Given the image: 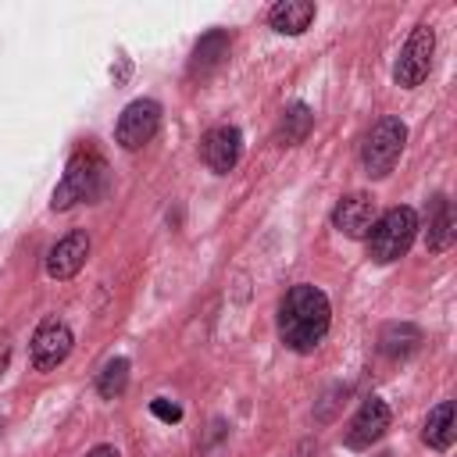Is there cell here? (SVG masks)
Segmentation results:
<instances>
[{"label":"cell","instance_id":"7a4b0ae2","mask_svg":"<svg viewBox=\"0 0 457 457\" xmlns=\"http://www.w3.org/2000/svg\"><path fill=\"white\" fill-rule=\"evenodd\" d=\"M111 186V171H107V161L96 154V150H79L71 154L54 196H50V207L54 211H68L75 204H96Z\"/></svg>","mask_w":457,"mask_h":457},{"label":"cell","instance_id":"ac0fdd59","mask_svg":"<svg viewBox=\"0 0 457 457\" xmlns=\"http://www.w3.org/2000/svg\"><path fill=\"white\" fill-rule=\"evenodd\" d=\"M125 386H129V361H125V357L107 361L104 371L96 375V393H100L104 400H114V396L125 393Z\"/></svg>","mask_w":457,"mask_h":457},{"label":"cell","instance_id":"9a60e30c","mask_svg":"<svg viewBox=\"0 0 457 457\" xmlns=\"http://www.w3.org/2000/svg\"><path fill=\"white\" fill-rule=\"evenodd\" d=\"M314 129V111L307 104H289L278 118V129H275V143L278 146H300Z\"/></svg>","mask_w":457,"mask_h":457},{"label":"cell","instance_id":"e0dca14e","mask_svg":"<svg viewBox=\"0 0 457 457\" xmlns=\"http://www.w3.org/2000/svg\"><path fill=\"white\" fill-rule=\"evenodd\" d=\"M418 343H421V332H418V325H411V321H393V325H386L382 336H378V346H382L386 357H407V353L418 350Z\"/></svg>","mask_w":457,"mask_h":457},{"label":"cell","instance_id":"ffe728a7","mask_svg":"<svg viewBox=\"0 0 457 457\" xmlns=\"http://www.w3.org/2000/svg\"><path fill=\"white\" fill-rule=\"evenodd\" d=\"M318 453V446H314V439H300L296 443V450L289 453V457H314Z\"/></svg>","mask_w":457,"mask_h":457},{"label":"cell","instance_id":"7c38bea8","mask_svg":"<svg viewBox=\"0 0 457 457\" xmlns=\"http://www.w3.org/2000/svg\"><path fill=\"white\" fill-rule=\"evenodd\" d=\"M228 32L225 29H211L200 36V43L193 46V57H189V75L193 79H207L221 68V61L228 57Z\"/></svg>","mask_w":457,"mask_h":457},{"label":"cell","instance_id":"7402d4cb","mask_svg":"<svg viewBox=\"0 0 457 457\" xmlns=\"http://www.w3.org/2000/svg\"><path fill=\"white\" fill-rule=\"evenodd\" d=\"M11 364V339L7 336H0V371Z\"/></svg>","mask_w":457,"mask_h":457},{"label":"cell","instance_id":"8fae6325","mask_svg":"<svg viewBox=\"0 0 457 457\" xmlns=\"http://www.w3.org/2000/svg\"><path fill=\"white\" fill-rule=\"evenodd\" d=\"M375 225V200L368 193H350L332 207V228H339L350 239H368Z\"/></svg>","mask_w":457,"mask_h":457},{"label":"cell","instance_id":"ba28073f","mask_svg":"<svg viewBox=\"0 0 457 457\" xmlns=\"http://www.w3.org/2000/svg\"><path fill=\"white\" fill-rule=\"evenodd\" d=\"M389 421H393L389 403H386V400H378V396H368V400L357 407V414L350 418L343 443H346L350 450H368L371 443H378V439L386 436Z\"/></svg>","mask_w":457,"mask_h":457},{"label":"cell","instance_id":"3957f363","mask_svg":"<svg viewBox=\"0 0 457 457\" xmlns=\"http://www.w3.org/2000/svg\"><path fill=\"white\" fill-rule=\"evenodd\" d=\"M418 236V211L414 207H389L386 214L375 218L368 232V257L375 264H393L400 261Z\"/></svg>","mask_w":457,"mask_h":457},{"label":"cell","instance_id":"30bf717a","mask_svg":"<svg viewBox=\"0 0 457 457\" xmlns=\"http://www.w3.org/2000/svg\"><path fill=\"white\" fill-rule=\"evenodd\" d=\"M86 257H89V236L82 228H75V232H68L64 239H57L50 246V253H46V275L57 278V282L75 278L82 271Z\"/></svg>","mask_w":457,"mask_h":457},{"label":"cell","instance_id":"6da1fadb","mask_svg":"<svg viewBox=\"0 0 457 457\" xmlns=\"http://www.w3.org/2000/svg\"><path fill=\"white\" fill-rule=\"evenodd\" d=\"M328 325H332V307H328V296L318 286L300 282L282 296V303H278V339L293 353H314L321 346V339L328 336Z\"/></svg>","mask_w":457,"mask_h":457},{"label":"cell","instance_id":"d6986e66","mask_svg":"<svg viewBox=\"0 0 457 457\" xmlns=\"http://www.w3.org/2000/svg\"><path fill=\"white\" fill-rule=\"evenodd\" d=\"M150 411H154L161 421H179V418H182V407H179V403H168L164 396L150 400Z\"/></svg>","mask_w":457,"mask_h":457},{"label":"cell","instance_id":"5b68a950","mask_svg":"<svg viewBox=\"0 0 457 457\" xmlns=\"http://www.w3.org/2000/svg\"><path fill=\"white\" fill-rule=\"evenodd\" d=\"M432 54H436V32L428 21L414 25V32L407 36L400 57H396V68H393V79L400 89H414L425 82L428 68H432Z\"/></svg>","mask_w":457,"mask_h":457},{"label":"cell","instance_id":"2e32d148","mask_svg":"<svg viewBox=\"0 0 457 457\" xmlns=\"http://www.w3.org/2000/svg\"><path fill=\"white\" fill-rule=\"evenodd\" d=\"M453 436H457V428H453V400H439V403L428 411V418H425L421 439H425L432 450H450V446H453Z\"/></svg>","mask_w":457,"mask_h":457},{"label":"cell","instance_id":"52a82bcc","mask_svg":"<svg viewBox=\"0 0 457 457\" xmlns=\"http://www.w3.org/2000/svg\"><path fill=\"white\" fill-rule=\"evenodd\" d=\"M71 346H75L71 328H68L64 321H57V318H46V321L32 332V368H36V371H54L57 364L68 361Z\"/></svg>","mask_w":457,"mask_h":457},{"label":"cell","instance_id":"4fadbf2b","mask_svg":"<svg viewBox=\"0 0 457 457\" xmlns=\"http://www.w3.org/2000/svg\"><path fill=\"white\" fill-rule=\"evenodd\" d=\"M314 21V4L311 0H278L268 11V25L282 36H300Z\"/></svg>","mask_w":457,"mask_h":457},{"label":"cell","instance_id":"5bb4252c","mask_svg":"<svg viewBox=\"0 0 457 457\" xmlns=\"http://www.w3.org/2000/svg\"><path fill=\"white\" fill-rule=\"evenodd\" d=\"M453 243V211H450V200L443 193H436L428 200V228H425V246L432 253H443L446 246Z\"/></svg>","mask_w":457,"mask_h":457},{"label":"cell","instance_id":"44dd1931","mask_svg":"<svg viewBox=\"0 0 457 457\" xmlns=\"http://www.w3.org/2000/svg\"><path fill=\"white\" fill-rule=\"evenodd\" d=\"M86 457H121V453H118V450H114L111 443H100V446H93V450H89Z\"/></svg>","mask_w":457,"mask_h":457},{"label":"cell","instance_id":"277c9868","mask_svg":"<svg viewBox=\"0 0 457 457\" xmlns=\"http://www.w3.org/2000/svg\"><path fill=\"white\" fill-rule=\"evenodd\" d=\"M403 143H407V125L396 118V114H386L371 125V132L364 136V146H361V164H364V175L368 179H386L400 154H403Z\"/></svg>","mask_w":457,"mask_h":457},{"label":"cell","instance_id":"8992f818","mask_svg":"<svg viewBox=\"0 0 457 457\" xmlns=\"http://www.w3.org/2000/svg\"><path fill=\"white\" fill-rule=\"evenodd\" d=\"M161 129V104L157 100H132L121 114H118V125H114V139L121 150H139L146 146Z\"/></svg>","mask_w":457,"mask_h":457},{"label":"cell","instance_id":"9c48e42d","mask_svg":"<svg viewBox=\"0 0 457 457\" xmlns=\"http://www.w3.org/2000/svg\"><path fill=\"white\" fill-rule=\"evenodd\" d=\"M239 154H243V136H239L236 125H214V129H207L204 139H200V157H204V164H207L211 171H218V175L232 171V168L239 164Z\"/></svg>","mask_w":457,"mask_h":457}]
</instances>
